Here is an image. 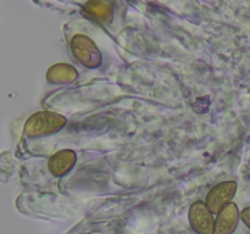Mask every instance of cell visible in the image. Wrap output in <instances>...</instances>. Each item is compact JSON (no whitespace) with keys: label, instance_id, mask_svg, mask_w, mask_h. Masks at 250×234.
I'll use <instances>...</instances> for the list:
<instances>
[{"label":"cell","instance_id":"10","mask_svg":"<svg viewBox=\"0 0 250 234\" xmlns=\"http://www.w3.org/2000/svg\"><path fill=\"white\" fill-rule=\"evenodd\" d=\"M249 234H250V233H249Z\"/></svg>","mask_w":250,"mask_h":234},{"label":"cell","instance_id":"1","mask_svg":"<svg viewBox=\"0 0 250 234\" xmlns=\"http://www.w3.org/2000/svg\"><path fill=\"white\" fill-rule=\"evenodd\" d=\"M67 119L62 115L51 111H41L32 115L24 124V134L29 138L49 136L60 131Z\"/></svg>","mask_w":250,"mask_h":234},{"label":"cell","instance_id":"8","mask_svg":"<svg viewBox=\"0 0 250 234\" xmlns=\"http://www.w3.org/2000/svg\"><path fill=\"white\" fill-rule=\"evenodd\" d=\"M85 11L92 14L94 17L102 19L104 21L109 20L111 17L112 10L109 4L103 1H89L85 4Z\"/></svg>","mask_w":250,"mask_h":234},{"label":"cell","instance_id":"7","mask_svg":"<svg viewBox=\"0 0 250 234\" xmlns=\"http://www.w3.org/2000/svg\"><path fill=\"white\" fill-rule=\"evenodd\" d=\"M77 77V70L68 63H56V65L51 66L46 72V80L53 84L72 83Z\"/></svg>","mask_w":250,"mask_h":234},{"label":"cell","instance_id":"2","mask_svg":"<svg viewBox=\"0 0 250 234\" xmlns=\"http://www.w3.org/2000/svg\"><path fill=\"white\" fill-rule=\"evenodd\" d=\"M71 50L80 63L87 68H97L102 65V54L97 44L84 34H76L71 40Z\"/></svg>","mask_w":250,"mask_h":234},{"label":"cell","instance_id":"6","mask_svg":"<svg viewBox=\"0 0 250 234\" xmlns=\"http://www.w3.org/2000/svg\"><path fill=\"white\" fill-rule=\"evenodd\" d=\"M77 156L73 150H60L49 158V171L55 177H63L75 166Z\"/></svg>","mask_w":250,"mask_h":234},{"label":"cell","instance_id":"5","mask_svg":"<svg viewBox=\"0 0 250 234\" xmlns=\"http://www.w3.org/2000/svg\"><path fill=\"white\" fill-rule=\"evenodd\" d=\"M239 210L234 202H229L217 214L215 219V234H233L239 222Z\"/></svg>","mask_w":250,"mask_h":234},{"label":"cell","instance_id":"3","mask_svg":"<svg viewBox=\"0 0 250 234\" xmlns=\"http://www.w3.org/2000/svg\"><path fill=\"white\" fill-rule=\"evenodd\" d=\"M188 219L190 227L197 234H215L214 216L205 202H193L188 211Z\"/></svg>","mask_w":250,"mask_h":234},{"label":"cell","instance_id":"4","mask_svg":"<svg viewBox=\"0 0 250 234\" xmlns=\"http://www.w3.org/2000/svg\"><path fill=\"white\" fill-rule=\"evenodd\" d=\"M236 192L237 183L233 182V180L219 183L209 192L205 204L208 205V207H209L212 214H219L226 205L231 202Z\"/></svg>","mask_w":250,"mask_h":234},{"label":"cell","instance_id":"9","mask_svg":"<svg viewBox=\"0 0 250 234\" xmlns=\"http://www.w3.org/2000/svg\"><path fill=\"white\" fill-rule=\"evenodd\" d=\"M241 218L242 221L246 223V226L250 229V207H247V209H244L243 211H242Z\"/></svg>","mask_w":250,"mask_h":234}]
</instances>
